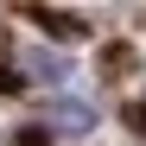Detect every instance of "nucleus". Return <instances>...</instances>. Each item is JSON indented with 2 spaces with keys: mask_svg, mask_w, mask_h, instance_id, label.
Returning <instances> with one entry per match:
<instances>
[{
  "mask_svg": "<svg viewBox=\"0 0 146 146\" xmlns=\"http://www.w3.org/2000/svg\"><path fill=\"white\" fill-rule=\"evenodd\" d=\"M95 127V108L76 102V95H64V102H51V133H89Z\"/></svg>",
  "mask_w": 146,
  "mask_h": 146,
  "instance_id": "obj_1",
  "label": "nucleus"
},
{
  "mask_svg": "<svg viewBox=\"0 0 146 146\" xmlns=\"http://www.w3.org/2000/svg\"><path fill=\"white\" fill-rule=\"evenodd\" d=\"M32 76H51V83H57V76H64V57H44V51H32Z\"/></svg>",
  "mask_w": 146,
  "mask_h": 146,
  "instance_id": "obj_2",
  "label": "nucleus"
}]
</instances>
